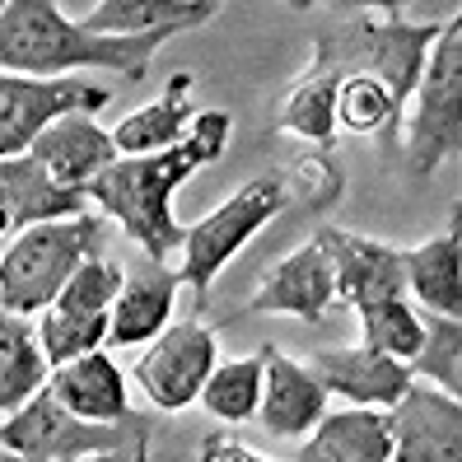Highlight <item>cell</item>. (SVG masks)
<instances>
[{"label": "cell", "instance_id": "cell-13", "mask_svg": "<svg viewBox=\"0 0 462 462\" xmlns=\"http://www.w3.org/2000/svg\"><path fill=\"white\" fill-rule=\"evenodd\" d=\"M257 360H262V402H257L262 430L276 434V439H304L328 416V393L318 388L309 365L290 360L281 346H262Z\"/></svg>", "mask_w": 462, "mask_h": 462}, {"label": "cell", "instance_id": "cell-27", "mask_svg": "<svg viewBox=\"0 0 462 462\" xmlns=\"http://www.w3.org/2000/svg\"><path fill=\"white\" fill-rule=\"evenodd\" d=\"M281 192L290 206H309V210H322L341 197V164L332 159V150H313L304 159H294L285 173H276Z\"/></svg>", "mask_w": 462, "mask_h": 462}, {"label": "cell", "instance_id": "cell-25", "mask_svg": "<svg viewBox=\"0 0 462 462\" xmlns=\"http://www.w3.org/2000/svg\"><path fill=\"white\" fill-rule=\"evenodd\" d=\"M420 350L406 360V374L416 378H430L439 393L457 397L462 388V322L457 318H439V313H420Z\"/></svg>", "mask_w": 462, "mask_h": 462}, {"label": "cell", "instance_id": "cell-12", "mask_svg": "<svg viewBox=\"0 0 462 462\" xmlns=\"http://www.w3.org/2000/svg\"><path fill=\"white\" fill-rule=\"evenodd\" d=\"M309 374L318 378L322 393H337L350 406H369V411H393V406L406 397L411 388V374H406L402 360L393 356H378L369 346H332V350H318L309 360Z\"/></svg>", "mask_w": 462, "mask_h": 462}, {"label": "cell", "instance_id": "cell-15", "mask_svg": "<svg viewBox=\"0 0 462 462\" xmlns=\"http://www.w3.org/2000/svg\"><path fill=\"white\" fill-rule=\"evenodd\" d=\"M47 393L89 425H126L135 416L126 406V378L107 350H89L79 360L57 365L47 374Z\"/></svg>", "mask_w": 462, "mask_h": 462}, {"label": "cell", "instance_id": "cell-30", "mask_svg": "<svg viewBox=\"0 0 462 462\" xmlns=\"http://www.w3.org/2000/svg\"><path fill=\"white\" fill-rule=\"evenodd\" d=\"M0 462H33V457L0 453ZM66 462H154V457H150V444H135V448H122V453H98V457H66Z\"/></svg>", "mask_w": 462, "mask_h": 462}, {"label": "cell", "instance_id": "cell-5", "mask_svg": "<svg viewBox=\"0 0 462 462\" xmlns=\"http://www.w3.org/2000/svg\"><path fill=\"white\" fill-rule=\"evenodd\" d=\"M285 206H290V201H285V192H281L276 173L248 178L234 197H225L210 215H201V220H192V225L182 229L178 281L192 290L197 299H206V290L215 285V276H220V271L243 253V243H248L253 234H262Z\"/></svg>", "mask_w": 462, "mask_h": 462}, {"label": "cell", "instance_id": "cell-4", "mask_svg": "<svg viewBox=\"0 0 462 462\" xmlns=\"http://www.w3.org/2000/svg\"><path fill=\"white\" fill-rule=\"evenodd\" d=\"M402 150L406 169L430 178L462 150V19H444L434 38L425 70L416 79V107L402 117Z\"/></svg>", "mask_w": 462, "mask_h": 462}, {"label": "cell", "instance_id": "cell-2", "mask_svg": "<svg viewBox=\"0 0 462 462\" xmlns=\"http://www.w3.org/2000/svg\"><path fill=\"white\" fill-rule=\"evenodd\" d=\"M197 173L192 154L182 145L145 159H117L107 164L85 197L113 220L135 248H141L154 266H164L182 253V225L173 220V192Z\"/></svg>", "mask_w": 462, "mask_h": 462}, {"label": "cell", "instance_id": "cell-10", "mask_svg": "<svg viewBox=\"0 0 462 462\" xmlns=\"http://www.w3.org/2000/svg\"><path fill=\"white\" fill-rule=\"evenodd\" d=\"M393 457L388 462H462V402L411 383L388 411Z\"/></svg>", "mask_w": 462, "mask_h": 462}, {"label": "cell", "instance_id": "cell-20", "mask_svg": "<svg viewBox=\"0 0 462 462\" xmlns=\"http://www.w3.org/2000/svg\"><path fill=\"white\" fill-rule=\"evenodd\" d=\"M402 276L425 313H439V318L462 313V220H457V210L448 220V234H434L420 248L402 253Z\"/></svg>", "mask_w": 462, "mask_h": 462}, {"label": "cell", "instance_id": "cell-22", "mask_svg": "<svg viewBox=\"0 0 462 462\" xmlns=\"http://www.w3.org/2000/svg\"><path fill=\"white\" fill-rule=\"evenodd\" d=\"M215 14H220L215 0H98L79 23L98 38H141L159 29H201Z\"/></svg>", "mask_w": 462, "mask_h": 462}, {"label": "cell", "instance_id": "cell-16", "mask_svg": "<svg viewBox=\"0 0 462 462\" xmlns=\"http://www.w3.org/2000/svg\"><path fill=\"white\" fill-rule=\"evenodd\" d=\"M29 159L51 173V182L85 192V187L107 164H117L122 154L113 145V131H103L94 117H61V122H51L38 141L29 145Z\"/></svg>", "mask_w": 462, "mask_h": 462}, {"label": "cell", "instance_id": "cell-24", "mask_svg": "<svg viewBox=\"0 0 462 462\" xmlns=\"http://www.w3.org/2000/svg\"><path fill=\"white\" fill-rule=\"evenodd\" d=\"M197 402L206 406L215 420H225V425L253 420L257 416V402H262V360L257 356H243V360L215 365Z\"/></svg>", "mask_w": 462, "mask_h": 462}, {"label": "cell", "instance_id": "cell-18", "mask_svg": "<svg viewBox=\"0 0 462 462\" xmlns=\"http://www.w3.org/2000/svg\"><path fill=\"white\" fill-rule=\"evenodd\" d=\"M178 271L169 266H154L141 271V276H126L113 309H107V341L113 350H126V346H150L159 332L169 328V313H173V299H178Z\"/></svg>", "mask_w": 462, "mask_h": 462}, {"label": "cell", "instance_id": "cell-3", "mask_svg": "<svg viewBox=\"0 0 462 462\" xmlns=\"http://www.w3.org/2000/svg\"><path fill=\"white\" fill-rule=\"evenodd\" d=\"M103 248V220L98 215H75V220L33 225L0 253V309L14 318H38L51 309V299L66 290L89 257Z\"/></svg>", "mask_w": 462, "mask_h": 462}, {"label": "cell", "instance_id": "cell-9", "mask_svg": "<svg viewBox=\"0 0 462 462\" xmlns=\"http://www.w3.org/2000/svg\"><path fill=\"white\" fill-rule=\"evenodd\" d=\"M313 238L322 243V253L332 262L337 304L365 309V304H378V299H406V276H402L397 248H388L378 238H365V234L337 229V225H318Z\"/></svg>", "mask_w": 462, "mask_h": 462}, {"label": "cell", "instance_id": "cell-19", "mask_svg": "<svg viewBox=\"0 0 462 462\" xmlns=\"http://www.w3.org/2000/svg\"><path fill=\"white\" fill-rule=\"evenodd\" d=\"M393 457V430L383 411L369 406H346L328 411L304 439L294 462H388Z\"/></svg>", "mask_w": 462, "mask_h": 462}, {"label": "cell", "instance_id": "cell-6", "mask_svg": "<svg viewBox=\"0 0 462 462\" xmlns=\"http://www.w3.org/2000/svg\"><path fill=\"white\" fill-rule=\"evenodd\" d=\"M150 444V420L131 416L126 425H89L70 416L66 406L38 388L29 402L0 420V453L33 457V462H66V457H98Z\"/></svg>", "mask_w": 462, "mask_h": 462}, {"label": "cell", "instance_id": "cell-29", "mask_svg": "<svg viewBox=\"0 0 462 462\" xmlns=\"http://www.w3.org/2000/svg\"><path fill=\"white\" fill-rule=\"evenodd\" d=\"M201 462H271V457L253 453L248 444H238L234 434L215 430V434H206V439H201Z\"/></svg>", "mask_w": 462, "mask_h": 462}, {"label": "cell", "instance_id": "cell-7", "mask_svg": "<svg viewBox=\"0 0 462 462\" xmlns=\"http://www.w3.org/2000/svg\"><path fill=\"white\" fill-rule=\"evenodd\" d=\"M113 103V89H98L89 79H29L0 70V159L29 154L38 135L61 117H94Z\"/></svg>", "mask_w": 462, "mask_h": 462}, {"label": "cell", "instance_id": "cell-26", "mask_svg": "<svg viewBox=\"0 0 462 462\" xmlns=\"http://www.w3.org/2000/svg\"><path fill=\"white\" fill-rule=\"evenodd\" d=\"M356 318H360V332H365L360 346L378 350V356H393V360L406 365L420 350L425 328H420V313L406 304V299H378V304L356 309Z\"/></svg>", "mask_w": 462, "mask_h": 462}, {"label": "cell", "instance_id": "cell-21", "mask_svg": "<svg viewBox=\"0 0 462 462\" xmlns=\"http://www.w3.org/2000/svg\"><path fill=\"white\" fill-rule=\"evenodd\" d=\"M192 85L197 79L187 70H178V75H169L164 94H159L154 103L126 113L113 126L117 154L122 159H145V154H164V150L182 145V131H187V122H192Z\"/></svg>", "mask_w": 462, "mask_h": 462}, {"label": "cell", "instance_id": "cell-1", "mask_svg": "<svg viewBox=\"0 0 462 462\" xmlns=\"http://www.w3.org/2000/svg\"><path fill=\"white\" fill-rule=\"evenodd\" d=\"M182 29H159L141 38H98L85 23L61 14L51 0H5L0 5V70L29 79H66L75 70H113L122 79H141L154 51Z\"/></svg>", "mask_w": 462, "mask_h": 462}, {"label": "cell", "instance_id": "cell-8", "mask_svg": "<svg viewBox=\"0 0 462 462\" xmlns=\"http://www.w3.org/2000/svg\"><path fill=\"white\" fill-rule=\"evenodd\" d=\"M215 356H220V346H215V332L206 322L178 318L150 341V350L135 360L131 378L141 383L154 411H182V406H192L201 397L210 369L220 365Z\"/></svg>", "mask_w": 462, "mask_h": 462}, {"label": "cell", "instance_id": "cell-23", "mask_svg": "<svg viewBox=\"0 0 462 462\" xmlns=\"http://www.w3.org/2000/svg\"><path fill=\"white\" fill-rule=\"evenodd\" d=\"M47 360L38 350L33 322L0 309V411H19L38 388H47Z\"/></svg>", "mask_w": 462, "mask_h": 462}, {"label": "cell", "instance_id": "cell-17", "mask_svg": "<svg viewBox=\"0 0 462 462\" xmlns=\"http://www.w3.org/2000/svg\"><path fill=\"white\" fill-rule=\"evenodd\" d=\"M304 75L332 89V122H337V131L378 135L383 145H397L406 107L393 98V89L383 85V79H374L365 70H337L332 75V70H318V66H309Z\"/></svg>", "mask_w": 462, "mask_h": 462}, {"label": "cell", "instance_id": "cell-28", "mask_svg": "<svg viewBox=\"0 0 462 462\" xmlns=\"http://www.w3.org/2000/svg\"><path fill=\"white\" fill-rule=\"evenodd\" d=\"M229 131H234L229 113H220V107H201V113H192V122H187V131H182V150L192 154L197 169L215 164V159H225V150H229Z\"/></svg>", "mask_w": 462, "mask_h": 462}, {"label": "cell", "instance_id": "cell-11", "mask_svg": "<svg viewBox=\"0 0 462 462\" xmlns=\"http://www.w3.org/2000/svg\"><path fill=\"white\" fill-rule=\"evenodd\" d=\"M332 304H337L332 262L322 253V243L309 238L266 271V281L257 285V294L238 313H285V318H304L318 328L332 313Z\"/></svg>", "mask_w": 462, "mask_h": 462}, {"label": "cell", "instance_id": "cell-14", "mask_svg": "<svg viewBox=\"0 0 462 462\" xmlns=\"http://www.w3.org/2000/svg\"><path fill=\"white\" fill-rule=\"evenodd\" d=\"M85 210L89 197L51 182V173L33 164L29 154L0 159V238H19L23 229L51 225V220H75Z\"/></svg>", "mask_w": 462, "mask_h": 462}]
</instances>
